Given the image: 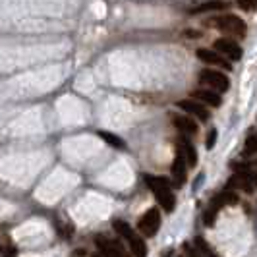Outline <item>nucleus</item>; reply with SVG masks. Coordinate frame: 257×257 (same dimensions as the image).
<instances>
[{
	"instance_id": "f257e3e1",
	"label": "nucleus",
	"mask_w": 257,
	"mask_h": 257,
	"mask_svg": "<svg viewBox=\"0 0 257 257\" xmlns=\"http://www.w3.org/2000/svg\"><path fill=\"white\" fill-rule=\"evenodd\" d=\"M145 182H147V186L151 188V192L155 194L158 205H160L164 211L170 213L172 209H174V205H176V200H174V194L170 192L166 180H164V178H158V176H149V174H145Z\"/></svg>"
},
{
	"instance_id": "f03ea898",
	"label": "nucleus",
	"mask_w": 257,
	"mask_h": 257,
	"mask_svg": "<svg viewBox=\"0 0 257 257\" xmlns=\"http://www.w3.org/2000/svg\"><path fill=\"white\" fill-rule=\"evenodd\" d=\"M112 226H114L116 234H118L120 238H124V240L130 244V248H132V252H134L136 256L143 257L147 254V248H145L143 240L140 236H136V232H134V228L130 226L128 222H124V220H114Z\"/></svg>"
},
{
	"instance_id": "7ed1b4c3",
	"label": "nucleus",
	"mask_w": 257,
	"mask_h": 257,
	"mask_svg": "<svg viewBox=\"0 0 257 257\" xmlns=\"http://www.w3.org/2000/svg\"><path fill=\"white\" fill-rule=\"evenodd\" d=\"M213 24L216 26V29H220V31H224L228 35H234V37H246V33H248L246 22L240 20L238 16H220V18H214Z\"/></svg>"
},
{
	"instance_id": "20e7f679",
	"label": "nucleus",
	"mask_w": 257,
	"mask_h": 257,
	"mask_svg": "<svg viewBox=\"0 0 257 257\" xmlns=\"http://www.w3.org/2000/svg\"><path fill=\"white\" fill-rule=\"evenodd\" d=\"M138 228L143 236H155L160 228V213L158 209H149L138 222Z\"/></svg>"
},
{
	"instance_id": "39448f33",
	"label": "nucleus",
	"mask_w": 257,
	"mask_h": 257,
	"mask_svg": "<svg viewBox=\"0 0 257 257\" xmlns=\"http://www.w3.org/2000/svg\"><path fill=\"white\" fill-rule=\"evenodd\" d=\"M201 84H205V86L213 87L216 91H220V93H224V91H228L230 89V80L224 76V74H220V72H214V70H203L200 76Z\"/></svg>"
},
{
	"instance_id": "423d86ee",
	"label": "nucleus",
	"mask_w": 257,
	"mask_h": 257,
	"mask_svg": "<svg viewBox=\"0 0 257 257\" xmlns=\"http://www.w3.org/2000/svg\"><path fill=\"white\" fill-rule=\"evenodd\" d=\"M214 48L222 56L230 58V60H240L242 58V48L234 43V41H230V39H216L214 41Z\"/></svg>"
},
{
	"instance_id": "0eeeda50",
	"label": "nucleus",
	"mask_w": 257,
	"mask_h": 257,
	"mask_svg": "<svg viewBox=\"0 0 257 257\" xmlns=\"http://www.w3.org/2000/svg\"><path fill=\"white\" fill-rule=\"evenodd\" d=\"M182 110H186V112H190V114H194L196 118H200L201 122H207L209 120V110L203 106V104H200L196 99H184V100H178L176 102Z\"/></svg>"
},
{
	"instance_id": "6e6552de",
	"label": "nucleus",
	"mask_w": 257,
	"mask_h": 257,
	"mask_svg": "<svg viewBox=\"0 0 257 257\" xmlns=\"http://www.w3.org/2000/svg\"><path fill=\"white\" fill-rule=\"evenodd\" d=\"M186 160H184V155L182 151H178V155L172 162V182L176 188H182L186 184Z\"/></svg>"
},
{
	"instance_id": "1a4fd4ad",
	"label": "nucleus",
	"mask_w": 257,
	"mask_h": 257,
	"mask_svg": "<svg viewBox=\"0 0 257 257\" xmlns=\"http://www.w3.org/2000/svg\"><path fill=\"white\" fill-rule=\"evenodd\" d=\"M196 56L200 58V60H203V62H207V64H214V66H220V68H226V70L232 68V64H230L228 60L220 58L216 52L209 50V48H198L196 50Z\"/></svg>"
},
{
	"instance_id": "9d476101",
	"label": "nucleus",
	"mask_w": 257,
	"mask_h": 257,
	"mask_svg": "<svg viewBox=\"0 0 257 257\" xmlns=\"http://www.w3.org/2000/svg\"><path fill=\"white\" fill-rule=\"evenodd\" d=\"M254 182H256V176L254 174H246V172H240V174H234L228 180L230 188H240L244 192L252 194L254 192Z\"/></svg>"
},
{
	"instance_id": "9b49d317",
	"label": "nucleus",
	"mask_w": 257,
	"mask_h": 257,
	"mask_svg": "<svg viewBox=\"0 0 257 257\" xmlns=\"http://www.w3.org/2000/svg\"><path fill=\"white\" fill-rule=\"evenodd\" d=\"M95 244H97V248H99L104 256H124V254H126L120 244L112 242V240H108V238H104V236H97V238H95Z\"/></svg>"
},
{
	"instance_id": "f8f14e48",
	"label": "nucleus",
	"mask_w": 257,
	"mask_h": 257,
	"mask_svg": "<svg viewBox=\"0 0 257 257\" xmlns=\"http://www.w3.org/2000/svg\"><path fill=\"white\" fill-rule=\"evenodd\" d=\"M192 99L196 100H203L207 104H213V106H220L222 104V99L218 93H214L211 89H200V91H194L192 93Z\"/></svg>"
},
{
	"instance_id": "ddd939ff",
	"label": "nucleus",
	"mask_w": 257,
	"mask_h": 257,
	"mask_svg": "<svg viewBox=\"0 0 257 257\" xmlns=\"http://www.w3.org/2000/svg\"><path fill=\"white\" fill-rule=\"evenodd\" d=\"M174 126L180 130V132H184V134H198V124L194 122V120H190L186 116H174Z\"/></svg>"
},
{
	"instance_id": "4468645a",
	"label": "nucleus",
	"mask_w": 257,
	"mask_h": 257,
	"mask_svg": "<svg viewBox=\"0 0 257 257\" xmlns=\"http://www.w3.org/2000/svg\"><path fill=\"white\" fill-rule=\"evenodd\" d=\"M228 8V2L224 0H211V2H205L198 6L196 10H192V14H201V12H216V10H226Z\"/></svg>"
},
{
	"instance_id": "2eb2a0df",
	"label": "nucleus",
	"mask_w": 257,
	"mask_h": 257,
	"mask_svg": "<svg viewBox=\"0 0 257 257\" xmlns=\"http://www.w3.org/2000/svg\"><path fill=\"white\" fill-rule=\"evenodd\" d=\"M238 196L234 194V192H220L213 201V207H224V205H236L238 203Z\"/></svg>"
},
{
	"instance_id": "dca6fc26",
	"label": "nucleus",
	"mask_w": 257,
	"mask_h": 257,
	"mask_svg": "<svg viewBox=\"0 0 257 257\" xmlns=\"http://www.w3.org/2000/svg\"><path fill=\"white\" fill-rule=\"evenodd\" d=\"M180 151H182V155H184V160H186L188 166H196L198 164V153H196V147L192 145L190 142H182V147H180Z\"/></svg>"
},
{
	"instance_id": "f3484780",
	"label": "nucleus",
	"mask_w": 257,
	"mask_h": 257,
	"mask_svg": "<svg viewBox=\"0 0 257 257\" xmlns=\"http://www.w3.org/2000/svg\"><path fill=\"white\" fill-rule=\"evenodd\" d=\"M99 136L100 140H104V142L108 143V145H112V147H118V149L124 147V142L120 138H116L114 134H110V132H99Z\"/></svg>"
},
{
	"instance_id": "a211bd4d",
	"label": "nucleus",
	"mask_w": 257,
	"mask_h": 257,
	"mask_svg": "<svg viewBox=\"0 0 257 257\" xmlns=\"http://www.w3.org/2000/svg\"><path fill=\"white\" fill-rule=\"evenodd\" d=\"M216 207H209L205 213H203V222L207 224V226H213L214 224V220H216Z\"/></svg>"
},
{
	"instance_id": "6ab92c4d",
	"label": "nucleus",
	"mask_w": 257,
	"mask_h": 257,
	"mask_svg": "<svg viewBox=\"0 0 257 257\" xmlns=\"http://www.w3.org/2000/svg\"><path fill=\"white\" fill-rule=\"evenodd\" d=\"M246 151H248L250 155H254V153H256V132H254V128L250 130V134H248V140H246Z\"/></svg>"
},
{
	"instance_id": "aec40b11",
	"label": "nucleus",
	"mask_w": 257,
	"mask_h": 257,
	"mask_svg": "<svg viewBox=\"0 0 257 257\" xmlns=\"http://www.w3.org/2000/svg\"><path fill=\"white\" fill-rule=\"evenodd\" d=\"M238 6L246 12H254L257 6V0H238Z\"/></svg>"
},
{
	"instance_id": "412c9836",
	"label": "nucleus",
	"mask_w": 257,
	"mask_h": 257,
	"mask_svg": "<svg viewBox=\"0 0 257 257\" xmlns=\"http://www.w3.org/2000/svg\"><path fill=\"white\" fill-rule=\"evenodd\" d=\"M214 143H216V130H211V132L207 134V142H205V147H207V149H213Z\"/></svg>"
},
{
	"instance_id": "4be33fe9",
	"label": "nucleus",
	"mask_w": 257,
	"mask_h": 257,
	"mask_svg": "<svg viewBox=\"0 0 257 257\" xmlns=\"http://www.w3.org/2000/svg\"><path fill=\"white\" fill-rule=\"evenodd\" d=\"M196 246L200 248L203 254H207V256H211V254H213V250H209V248H207V244H205L203 238H196Z\"/></svg>"
}]
</instances>
